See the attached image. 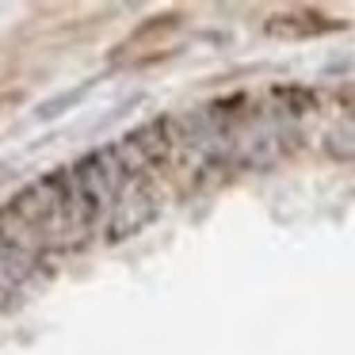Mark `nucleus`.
I'll list each match as a JSON object with an SVG mask.
<instances>
[{
	"mask_svg": "<svg viewBox=\"0 0 355 355\" xmlns=\"http://www.w3.org/2000/svg\"><path fill=\"white\" fill-rule=\"evenodd\" d=\"M340 27H344L340 19L313 12V8H291L268 19V35H275V39H317V35L340 31Z\"/></svg>",
	"mask_w": 355,
	"mask_h": 355,
	"instance_id": "nucleus-1",
	"label": "nucleus"
}]
</instances>
